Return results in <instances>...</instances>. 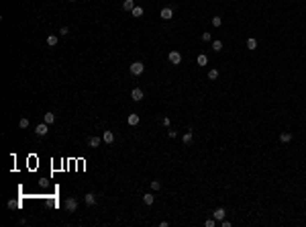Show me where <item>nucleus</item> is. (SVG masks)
Instances as JSON below:
<instances>
[{
    "label": "nucleus",
    "mask_w": 306,
    "mask_h": 227,
    "mask_svg": "<svg viewBox=\"0 0 306 227\" xmlns=\"http://www.w3.org/2000/svg\"><path fill=\"white\" fill-rule=\"evenodd\" d=\"M129 70H131V74H133V76H141L143 72H145V66H143V62H133Z\"/></svg>",
    "instance_id": "obj_1"
},
{
    "label": "nucleus",
    "mask_w": 306,
    "mask_h": 227,
    "mask_svg": "<svg viewBox=\"0 0 306 227\" xmlns=\"http://www.w3.org/2000/svg\"><path fill=\"white\" fill-rule=\"evenodd\" d=\"M167 59H170L174 66H180V63H182V53H180V51H170V53H167Z\"/></svg>",
    "instance_id": "obj_2"
},
{
    "label": "nucleus",
    "mask_w": 306,
    "mask_h": 227,
    "mask_svg": "<svg viewBox=\"0 0 306 227\" xmlns=\"http://www.w3.org/2000/svg\"><path fill=\"white\" fill-rule=\"evenodd\" d=\"M35 133H37L39 137H45V135L49 133V125L47 123H39L37 127H35Z\"/></svg>",
    "instance_id": "obj_3"
},
{
    "label": "nucleus",
    "mask_w": 306,
    "mask_h": 227,
    "mask_svg": "<svg viewBox=\"0 0 306 227\" xmlns=\"http://www.w3.org/2000/svg\"><path fill=\"white\" fill-rule=\"evenodd\" d=\"M143 96H145V94H143V90H141V88H133V90H131V98H133L135 103H141Z\"/></svg>",
    "instance_id": "obj_4"
},
{
    "label": "nucleus",
    "mask_w": 306,
    "mask_h": 227,
    "mask_svg": "<svg viewBox=\"0 0 306 227\" xmlns=\"http://www.w3.org/2000/svg\"><path fill=\"white\" fill-rule=\"evenodd\" d=\"M65 209H68L69 213H74L76 209H78V200H76L74 196H69V199H65Z\"/></svg>",
    "instance_id": "obj_5"
},
{
    "label": "nucleus",
    "mask_w": 306,
    "mask_h": 227,
    "mask_svg": "<svg viewBox=\"0 0 306 227\" xmlns=\"http://www.w3.org/2000/svg\"><path fill=\"white\" fill-rule=\"evenodd\" d=\"M84 203H86V205H88V207H94L96 203H98V196H96L94 193H88V194H86V196H84Z\"/></svg>",
    "instance_id": "obj_6"
},
{
    "label": "nucleus",
    "mask_w": 306,
    "mask_h": 227,
    "mask_svg": "<svg viewBox=\"0 0 306 227\" xmlns=\"http://www.w3.org/2000/svg\"><path fill=\"white\" fill-rule=\"evenodd\" d=\"M159 16H161L163 21H170L171 16H174V10H171L170 6H165V8H161V13H159Z\"/></svg>",
    "instance_id": "obj_7"
},
{
    "label": "nucleus",
    "mask_w": 306,
    "mask_h": 227,
    "mask_svg": "<svg viewBox=\"0 0 306 227\" xmlns=\"http://www.w3.org/2000/svg\"><path fill=\"white\" fill-rule=\"evenodd\" d=\"M224 215H227V211H224L223 207H218V209H214V211H212V217H214L216 221H223Z\"/></svg>",
    "instance_id": "obj_8"
},
{
    "label": "nucleus",
    "mask_w": 306,
    "mask_h": 227,
    "mask_svg": "<svg viewBox=\"0 0 306 227\" xmlns=\"http://www.w3.org/2000/svg\"><path fill=\"white\" fill-rule=\"evenodd\" d=\"M102 141H104V143H114V133H112V131H104V133H102Z\"/></svg>",
    "instance_id": "obj_9"
},
{
    "label": "nucleus",
    "mask_w": 306,
    "mask_h": 227,
    "mask_svg": "<svg viewBox=\"0 0 306 227\" xmlns=\"http://www.w3.org/2000/svg\"><path fill=\"white\" fill-rule=\"evenodd\" d=\"M100 141H102V139L98 137V135H92V137H88V147H92V150H94V147H98V145H100Z\"/></svg>",
    "instance_id": "obj_10"
},
{
    "label": "nucleus",
    "mask_w": 306,
    "mask_h": 227,
    "mask_svg": "<svg viewBox=\"0 0 306 227\" xmlns=\"http://www.w3.org/2000/svg\"><path fill=\"white\" fill-rule=\"evenodd\" d=\"M292 137H294V135L290 133V131H284V133H280V141H282V143H290V141H292Z\"/></svg>",
    "instance_id": "obj_11"
},
{
    "label": "nucleus",
    "mask_w": 306,
    "mask_h": 227,
    "mask_svg": "<svg viewBox=\"0 0 306 227\" xmlns=\"http://www.w3.org/2000/svg\"><path fill=\"white\" fill-rule=\"evenodd\" d=\"M45 41H47L49 47H55L57 41H59V37H57V35H47V39H45Z\"/></svg>",
    "instance_id": "obj_12"
},
{
    "label": "nucleus",
    "mask_w": 306,
    "mask_h": 227,
    "mask_svg": "<svg viewBox=\"0 0 306 227\" xmlns=\"http://www.w3.org/2000/svg\"><path fill=\"white\" fill-rule=\"evenodd\" d=\"M153 200H155V196H153L151 193H145V194H143V203H145L147 207H151V205H153Z\"/></svg>",
    "instance_id": "obj_13"
},
{
    "label": "nucleus",
    "mask_w": 306,
    "mask_h": 227,
    "mask_svg": "<svg viewBox=\"0 0 306 227\" xmlns=\"http://www.w3.org/2000/svg\"><path fill=\"white\" fill-rule=\"evenodd\" d=\"M127 123H129L131 127L139 125V115H135V113H133V115H129V117H127Z\"/></svg>",
    "instance_id": "obj_14"
},
{
    "label": "nucleus",
    "mask_w": 306,
    "mask_h": 227,
    "mask_svg": "<svg viewBox=\"0 0 306 227\" xmlns=\"http://www.w3.org/2000/svg\"><path fill=\"white\" fill-rule=\"evenodd\" d=\"M192 139H194V135H192V129H190V131H186V133H184L182 141H184L186 145H190V143H192Z\"/></svg>",
    "instance_id": "obj_15"
},
{
    "label": "nucleus",
    "mask_w": 306,
    "mask_h": 227,
    "mask_svg": "<svg viewBox=\"0 0 306 227\" xmlns=\"http://www.w3.org/2000/svg\"><path fill=\"white\" fill-rule=\"evenodd\" d=\"M122 8H125L127 13H131V10L135 8V2H133V0H122Z\"/></svg>",
    "instance_id": "obj_16"
},
{
    "label": "nucleus",
    "mask_w": 306,
    "mask_h": 227,
    "mask_svg": "<svg viewBox=\"0 0 306 227\" xmlns=\"http://www.w3.org/2000/svg\"><path fill=\"white\" fill-rule=\"evenodd\" d=\"M247 49H257V39L249 37V39H247Z\"/></svg>",
    "instance_id": "obj_17"
},
{
    "label": "nucleus",
    "mask_w": 306,
    "mask_h": 227,
    "mask_svg": "<svg viewBox=\"0 0 306 227\" xmlns=\"http://www.w3.org/2000/svg\"><path fill=\"white\" fill-rule=\"evenodd\" d=\"M131 14H133L135 19H139V16H143V8L141 6H135L133 10H131Z\"/></svg>",
    "instance_id": "obj_18"
},
{
    "label": "nucleus",
    "mask_w": 306,
    "mask_h": 227,
    "mask_svg": "<svg viewBox=\"0 0 306 227\" xmlns=\"http://www.w3.org/2000/svg\"><path fill=\"white\" fill-rule=\"evenodd\" d=\"M196 62H198V66H206V63H208V57H206L204 53H200V55H198V59H196Z\"/></svg>",
    "instance_id": "obj_19"
},
{
    "label": "nucleus",
    "mask_w": 306,
    "mask_h": 227,
    "mask_svg": "<svg viewBox=\"0 0 306 227\" xmlns=\"http://www.w3.org/2000/svg\"><path fill=\"white\" fill-rule=\"evenodd\" d=\"M216 78H218V70H214V68L208 70V80H212V82H214Z\"/></svg>",
    "instance_id": "obj_20"
},
{
    "label": "nucleus",
    "mask_w": 306,
    "mask_h": 227,
    "mask_svg": "<svg viewBox=\"0 0 306 227\" xmlns=\"http://www.w3.org/2000/svg\"><path fill=\"white\" fill-rule=\"evenodd\" d=\"M53 121H55V115H53V113H45V123L51 125Z\"/></svg>",
    "instance_id": "obj_21"
},
{
    "label": "nucleus",
    "mask_w": 306,
    "mask_h": 227,
    "mask_svg": "<svg viewBox=\"0 0 306 227\" xmlns=\"http://www.w3.org/2000/svg\"><path fill=\"white\" fill-rule=\"evenodd\" d=\"M220 49H223V41H218V39L212 41V51H220Z\"/></svg>",
    "instance_id": "obj_22"
},
{
    "label": "nucleus",
    "mask_w": 306,
    "mask_h": 227,
    "mask_svg": "<svg viewBox=\"0 0 306 227\" xmlns=\"http://www.w3.org/2000/svg\"><path fill=\"white\" fill-rule=\"evenodd\" d=\"M161 188V182L159 180H151V190H159Z\"/></svg>",
    "instance_id": "obj_23"
},
{
    "label": "nucleus",
    "mask_w": 306,
    "mask_h": 227,
    "mask_svg": "<svg viewBox=\"0 0 306 227\" xmlns=\"http://www.w3.org/2000/svg\"><path fill=\"white\" fill-rule=\"evenodd\" d=\"M19 127H20V129H27V127H29V119L23 117V119L19 121Z\"/></svg>",
    "instance_id": "obj_24"
},
{
    "label": "nucleus",
    "mask_w": 306,
    "mask_h": 227,
    "mask_svg": "<svg viewBox=\"0 0 306 227\" xmlns=\"http://www.w3.org/2000/svg\"><path fill=\"white\" fill-rule=\"evenodd\" d=\"M212 25H214V27H220V25H223V19H220V16H212Z\"/></svg>",
    "instance_id": "obj_25"
},
{
    "label": "nucleus",
    "mask_w": 306,
    "mask_h": 227,
    "mask_svg": "<svg viewBox=\"0 0 306 227\" xmlns=\"http://www.w3.org/2000/svg\"><path fill=\"white\" fill-rule=\"evenodd\" d=\"M204 225H206V227H214V225H216V219H214V217H212V219H206Z\"/></svg>",
    "instance_id": "obj_26"
},
{
    "label": "nucleus",
    "mask_w": 306,
    "mask_h": 227,
    "mask_svg": "<svg viewBox=\"0 0 306 227\" xmlns=\"http://www.w3.org/2000/svg\"><path fill=\"white\" fill-rule=\"evenodd\" d=\"M210 39H212V33H202V41H206V43H208Z\"/></svg>",
    "instance_id": "obj_27"
},
{
    "label": "nucleus",
    "mask_w": 306,
    "mask_h": 227,
    "mask_svg": "<svg viewBox=\"0 0 306 227\" xmlns=\"http://www.w3.org/2000/svg\"><path fill=\"white\" fill-rule=\"evenodd\" d=\"M161 125L163 127H170V117H161Z\"/></svg>",
    "instance_id": "obj_28"
},
{
    "label": "nucleus",
    "mask_w": 306,
    "mask_h": 227,
    "mask_svg": "<svg viewBox=\"0 0 306 227\" xmlns=\"http://www.w3.org/2000/svg\"><path fill=\"white\" fill-rule=\"evenodd\" d=\"M61 37H65V35H69V27H61Z\"/></svg>",
    "instance_id": "obj_29"
},
{
    "label": "nucleus",
    "mask_w": 306,
    "mask_h": 227,
    "mask_svg": "<svg viewBox=\"0 0 306 227\" xmlns=\"http://www.w3.org/2000/svg\"><path fill=\"white\" fill-rule=\"evenodd\" d=\"M16 207H19V205H16L14 200H8V209H16Z\"/></svg>",
    "instance_id": "obj_30"
},
{
    "label": "nucleus",
    "mask_w": 306,
    "mask_h": 227,
    "mask_svg": "<svg viewBox=\"0 0 306 227\" xmlns=\"http://www.w3.org/2000/svg\"><path fill=\"white\" fill-rule=\"evenodd\" d=\"M220 223H223V227H231V221H227V219H223Z\"/></svg>",
    "instance_id": "obj_31"
},
{
    "label": "nucleus",
    "mask_w": 306,
    "mask_h": 227,
    "mask_svg": "<svg viewBox=\"0 0 306 227\" xmlns=\"http://www.w3.org/2000/svg\"><path fill=\"white\" fill-rule=\"evenodd\" d=\"M69 2H76V0H69Z\"/></svg>",
    "instance_id": "obj_32"
}]
</instances>
